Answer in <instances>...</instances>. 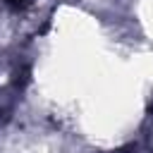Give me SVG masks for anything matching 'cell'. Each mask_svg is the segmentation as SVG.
<instances>
[{"instance_id":"1","label":"cell","mask_w":153,"mask_h":153,"mask_svg":"<svg viewBox=\"0 0 153 153\" xmlns=\"http://www.w3.org/2000/svg\"><path fill=\"white\" fill-rule=\"evenodd\" d=\"M7 2H10L12 7H22V5H26L29 0H7Z\"/></svg>"}]
</instances>
